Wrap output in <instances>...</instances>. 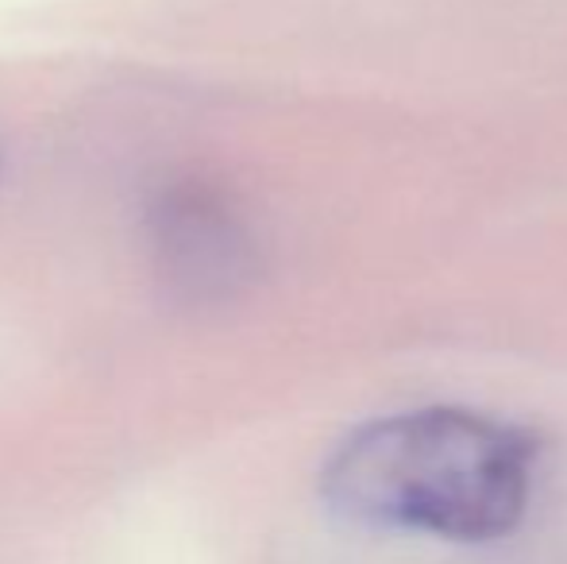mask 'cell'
<instances>
[{
  "label": "cell",
  "instance_id": "2",
  "mask_svg": "<svg viewBox=\"0 0 567 564\" xmlns=\"http://www.w3.org/2000/svg\"><path fill=\"white\" fill-rule=\"evenodd\" d=\"M158 252L171 279L220 294L251 275V240L236 213L209 189H171L155 209Z\"/></svg>",
  "mask_w": 567,
  "mask_h": 564
},
{
  "label": "cell",
  "instance_id": "1",
  "mask_svg": "<svg viewBox=\"0 0 567 564\" xmlns=\"http://www.w3.org/2000/svg\"><path fill=\"white\" fill-rule=\"evenodd\" d=\"M533 441L522 429L433 407L359 425L332 449L321 495L340 519L379 530L494 542L525 519Z\"/></svg>",
  "mask_w": 567,
  "mask_h": 564
}]
</instances>
